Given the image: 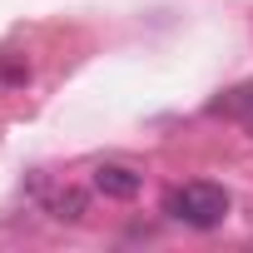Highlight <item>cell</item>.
I'll use <instances>...</instances> for the list:
<instances>
[{
    "label": "cell",
    "mask_w": 253,
    "mask_h": 253,
    "mask_svg": "<svg viewBox=\"0 0 253 253\" xmlns=\"http://www.w3.org/2000/svg\"><path fill=\"white\" fill-rule=\"evenodd\" d=\"M164 213L189 223V228H199V233H209V228H218L228 218V194L218 184H184V189H174L164 199Z\"/></svg>",
    "instance_id": "obj_1"
},
{
    "label": "cell",
    "mask_w": 253,
    "mask_h": 253,
    "mask_svg": "<svg viewBox=\"0 0 253 253\" xmlns=\"http://www.w3.org/2000/svg\"><path fill=\"white\" fill-rule=\"evenodd\" d=\"M89 184H94V194H104V199H134V194L144 189V174L129 169V164H99Z\"/></svg>",
    "instance_id": "obj_2"
},
{
    "label": "cell",
    "mask_w": 253,
    "mask_h": 253,
    "mask_svg": "<svg viewBox=\"0 0 253 253\" xmlns=\"http://www.w3.org/2000/svg\"><path fill=\"white\" fill-rule=\"evenodd\" d=\"M50 213H55L60 223H80V218H84V194H80V189L55 194V199H50Z\"/></svg>",
    "instance_id": "obj_3"
},
{
    "label": "cell",
    "mask_w": 253,
    "mask_h": 253,
    "mask_svg": "<svg viewBox=\"0 0 253 253\" xmlns=\"http://www.w3.org/2000/svg\"><path fill=\"white\" fill-rule=\"evenodd\" d=\"M218 109L233 114L238 124H248V129H253V84H243V89H233L228 99H218Z\"/></svg>",
    "instance_id": "obj_4"
}]
</instances>
